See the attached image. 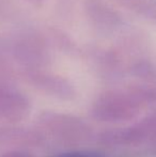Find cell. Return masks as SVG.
I'll return each instance as SVG.
<instances>
[{
	"mask_svg": "<svg viewBox=\"0 0 156 157\" xmlns=\"http://www.w3.org/2000/svg\"><path fill=\"white\" fill-rule=\"evenodd\" d=\"M28 3H30L32 6H36V8H41L43 6L44 1L45 0H26Z\"/></svg>",
	"mask_w": 156,
	"mask_h": 157,
	"instance_id": "obj_7",
	"label": "cell"
},
{
	"mask_svg": "<svg viewBox=\"0 0 156 157\" xmlns=\"http://www.w3.org/2000/svg\"><path fill=\"white\" fill-rule=\"evenodd\" d=\"M0 157H33V156L25 151H11L8 152V153H4L3 155H1Z\"/></svg>",
	"mask_w": 156,
	"mask_h": 157,
	"instance_id": "obj_6",
	"label": "cell"
},
{
	"mask_svg": "<svg viewBox=\"0 0 156 157\" xmlns=\"http://www.w3.org/2000/svg\"><path fill=\"white\" fill-rule=\"evenodd\" d=\"M24 77L36 89L62 98H71L74 96V88L67 79L58 75L47 73L42 68L25 70Z\"/></svg>",
	"mask_w": 156,
	"mask_h": 157,
	"instance_id": "obj_4",
	"label": "cell"
},
{
	"mask_svg": "<svg viewBox=\"0 0 156 157\" xmlns=\"http://www.w3.org/2000/svg\"><path fill=\"white\" fill-rule=\"evenodd\" d=\"M8 48L13 58L26 70L41 68L50 59L48 40L36 31H26L15 35Z\"/></svg>",
	"mask_w": 156,
	"mask_h": 157,
	"instance_id": "obj_1",
	"label": "cell"
},
{
	"mask_svg": "<svg viewBox=\"0 0 156 157\" xmlns=\"http://www.w3.org/2000/svg\"><path fill=\"white\" fill-rule=\"evenodd\" d=\"M56 157H103L100 154L96 153H88V152H74V153H67V154H62Z\"/></svg>",
	"mask_w": 156,
	"mask_h": 157,
	"instance_id": "obj_5",
	"label": "cell"
},
{
	"mask_svg": "<svg viewBox=\"0 0 156 157\" xmlns=\"http://www.w3.org/2000/svg\"><path fill=\"white\" fill-rule=\"evenodd\" d=\"M41 124L56 140L67 144L81 143L90 134L87 125L71 116L48 113L41 117Z\"/></svg>",
	"mask_w": 156,
	"mask_h": 157,
	"instance_id": "obj_2",
	"label": "cell"
},
{
	"mask_svg": "<svg viewBox=\"0 0 156 157\" xmlns=\"http://www.w3.org/2000/svg\"><path fill=\"white\" fill-rule=\"evenodd\" d=\"M29 101L14 88L0 81V120L8 123H17L27 117Z\"/></svg>",
	"mask_w": 156,
	"mask_h": 157,
	"instance_id": "obj_3",
	"label": "cell"
}]
</instances>
